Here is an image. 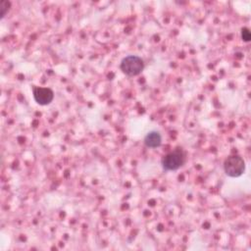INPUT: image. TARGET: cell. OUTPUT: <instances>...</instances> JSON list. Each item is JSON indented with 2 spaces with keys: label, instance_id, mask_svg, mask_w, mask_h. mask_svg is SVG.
Listing matches in <instances>:
<instances>
[{
  "label": "cell",
  "instance_id": "1",
  "mask_svg": "<svg viewBox=\"0 0 251 251\" xmlns=\"http://www.w3.org/2000/svg\"><path fill=\"white\" fill-rule=\"evenodd\" d=\"M185 162V152L182 148L177 147L169 152L162 159V167L165 171H176Z\"/></svg>",
  "mask_w": 251,
  "mask_h": 251
},
{
  "label": "cell",
  "instance_id": "2",
  "mask_svg": "<svg viewBox=\"0 0 251 251\" xmlns=\"http://www.w3.org/2000/svg\"><path fill=\"white\" fill-rule=\"evenodd\" d=\"M121 71L128 76H135L141 74L144 69L143 60L135 55H128L121 62Z\"/></svg>",
  "mask_w": 251,
  "mask_h": 251
},
{
  "label": "cell",
  "instance_id": "3",
  "mask_svg": "<svg viewBox=\"0 0 251 251\" xmlns=\"http://www.w3.org/2000/svg\"><path fill=\"white\" fill-rule=\"evenodd\" d=\"M245 161L238 155L227 157L224 162V171L230 177H238L245 172Z\"/></svg>",
  "mask_w": 251,
  "mask_h": 251
},
{
  "label": "cell",
  "instance_id": "4",
  "mask_svg": "<svg viewBox=\"0 0 251 251\" xmlns=\"http://www.w3.org/2000/svg\"><path fill=\"white\" fill-rule=\"evenodd\" d=\"M33 98L39 105L45 106L50 104L54 99V92L48 87H33Z\"/></svg>",
  "mask_w": 251,
  "mask_h": 251
},
{
  "label": "cell",
  "instance_id": "5",
  "mask_svg": "<svg viewBox=\"0 0 251 251\" xmlns=\"http://www.w3.org/2000/svg\"><path fill=\"white\" fill-rule=\"evenodd\" d=\"M162 143V136L159 131L151 130L144 137V144L149 148H157Z\"/></svg>",
  "mask_w": 251,
  "mask_h": 251
},
{
  "label": "cell",
  "instance_id": "6",
  "mask_svg": "<svg viewBox=\"0 0 251 251\" xmlns=\"http://www.w3.org/2000/svg\"><path fill=\"white\" fill-rule=\"evenodd\" d=\"M10 6H11V3L9 1L3 0L0 2V18L1 19H3L6 16V14L10 9Z\"/></svg>",
  "mask_w": 251,
  "mask_h": 251
},
{
  "label": "cell",
  "instance_id": "7",
  "mask_svg": "<svg viewBox=\"0 0 251 251\" xmlns=\"http://www.w3.org/2000/svg\"><path fill=\"white\" fill-rule=\"evenodd\" d=\"M241 38L245 42H249L251 40V33L247 27L241 28Z\"/></svg>",
  "mask_w": 251,
  "mask_h": 251
}]
</instances>
